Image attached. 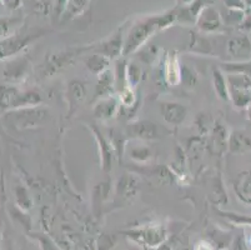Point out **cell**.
I'll use <instances>...</instances> for the list:
<instances>
[{
	"instance_id": "obj_1",
	"label": "cell",
	"mask_w": 251,
	"mask_h": 250,
	"mask_svg": "<svg viewBox=\"0 0 251 250\" xmlns=\"http://www.w3.org/2000/svg\"><path fill=\"white\" fill-rule=\"evenodd\" d=\"M175 22H176V10L174 9L160 15L145 17L134 23L130 27L129 31L125 34L123 56L126 58L129 55L136 53L154 34L164 30Z\"/></svg>"
},
{
	"instance_id": "obj_2",
	"label": "cell",
	"mask_w": 251,
	"mask_h": 250,
	"mask_svg": "<svg viewBox=\"0 0 251 250\" xmlns=\"http://www.w3.org/2000/svg\"><path fill=\"white\" fill-rule=\"evenodd\" d=\"M48 119H49V111L42 105L10 110L5 116V120L18 129L40 127L42 124L47 123Z\"/></svg>"
},
{
	"instance_id": "obj_3",
	"label": "cell",
	"mask_w": 251,
	"mask_h": 250,
	"mask_svg": "<svg viewBox=\"0 0 251 250\" xmlns=\"http://www.w3.org/2000/svg\"><path fill=\"white\" fill-rule=\"evenodd\" d=\"M45 34L43 30L24 31V33H15L9 38L0 40V60H9L15 58L25 48L31 45L39 38Z\"/></svg>"
},
{
	"instance_id": "obj_4",
	"label": "cell",
	"mask_w": 251,
	"mask_h": 250,
	"mask_svg": "<svg viewBox=\"0 0 251 250\" xmlns=\"http://www.w3.org/2000/svg\"><path fill=\"white\" fill-rule=\"evenodd\" d=\"M90 47H83V48H69V49L59 50V52L52 53V54L48 55L45 59L43 68L40 70L45 78L54 77L58 74L60 70L67 68L69 64H72L75 59L84 52L89 49Z\"/></svg>"
},
{
	"instance_id": "obj_5",
	"label": "cell",
	"mask_w": 251,
	"mask_h": 250,
	"mask_svg": "<svg viewBox=\"0 0 251 250\" xmlns=\"http://www.w3.org/2000/svg\"><path fill=\"white\" fill-rule=\"evenodd\" d=\"M168 133V129H165L164 127H160L159 124L151 120L131 121L129 125H126V129H125V135L127 138L145 141L161 139Z\"/></svg>"
},
{
	"instance_id": "obj_6",
	"label": "cell",
	"mask_w": 251,
	"mask_h": 250,
	"mask_svg": "<svg viewBox=\"0 0 251 250\" xmlns=\"http://www.w3.org/2000/svg\"><path fill=\"white\" fill-rule=\"evenodd\" d=\"M139 190H140L139 179L133 174H124L122 178L118 179V183H116L114 205L116 208H122L129 204L135 199Z\"/></svg>"
},
{
	"instance_id": "obj_7",
	"label": "cell",
	"mask_w": 251,
	"mask_h": 250,
	"mask_svg": "<svg viewBox=\"0 0 251 250\" xmlns=\"http://www.w3.org/2000/svg\"><path fill=\"white\" fill-rule=\"evenodd\" d=\"M31 61L26 55H18L15 58L6 60L3 69V77L9 83H20L28 77L30 72Z\"/></svg>"
},
{
	"instance_id": "obj_8",
	"label": "cell",
	"mask_w": 251,
	"mask_h": 250,
	"mask_svg": "<svg viewBox=\"0 0 251 250\" xmlns=\"http://www.w3.org/2000/svg\"><path fill=\"white\" fill-rule=\"evenodd\" d=\"M125 27L119 28L118 30L109 36L108 39H105L101 41L99 45L95 47V50L99 54L105 55L106 58L110 59L111 61L116 60V59L122 58L123 56V49H124L125 43Z\"/></svg>"
},
{
	"instance_id": "obj_9",
	"label": "cell",
	"mask_w": 251,
	"mask_h": 250,
	"mask_svg": "<svg viewBox=\"0 0 251 250\" xmlns=\"http://www.w3.org/2000/svg\"><path fill=\"white\" fill-rule=\"evenodd\" d=\"M229 137L230 133L227 128L220 121H215L213 129L210 130L209 141H207L210 153L216 157L225 154L229 150Z\"/></svg>"
},
{
	"instance_id": "obj_10",
	"label": "cell",
	"mask_w": 251,
	"mask_h": 250,
	"mask_svg": "<svg viewBox=\"0 0 251 250\" xmlns=\"http://www.w3.org/2000/svg\"><path fill=\"white\" fill-rule=\"evenodd\" d=\"M195 24L198 29L205 34L219 33L224 27L223 18H221L220 13H219L218 9L211 5H206L202 8Z\"/></svg>"
},
{
	"instance_id": "obj_11",
	"label": "cell",
	"mask_w": 251,
	"mask_h": 250,
	"mask_svg": "<svg viewBox=\"0 0 251 250\" xmlns=\"http://www.w3.org/2000/svg\"><path fill=\"white\" fill-rule=\"evenodd\" d=\"M227 54L235 63H244L251 59V39L248 35H237L229 39Z\"/></svg>"
},
{
	"instance_id": "obj_12",
	"label": "cell",
	"mask_w": 251,
	"mask_h": 250,
	"mask_svg": "<svg viewBox=\"0 0 251 250\" xmlns=\"http://www.w3.org/2000/svg\"><path fill=\"white\" fill-rule=\"evenodd\" d=\"M160 111L169 125H181L188 116V108L176 102H161Z\"/></svg>"
},
{
	"instance_id": "obj_13",
	"label": "cell",
	"mask_w": 251,
	"mask_h": 250,
	"mask_svg": "<svg viewBox=\"0 0 251 250\" xmlns=\"http://www.w3.org/2000/svg\"><path fill=\"white\" fill-rule=\"evenodd\" d=\"M119 109H120L119 98L111 95L97 100L94 108H93V114H94V118L98 119V120L106 121L115 118Z\"/></svg>"
},
{
	"instance_id": "obj_14",
	"label": "cell",
	"mask_w": 251,
	"mask_h": 250,
	"mask_svg": "<svg viewBox=\"0 0 251 250\" xmlns=\"http://www.w3.org/2000/svg\"><path fill=\"white\" fill-rule=\"evenodd\" d=\"M93 134H94L95 140H97L98 148H99V154H100V167H101L102 171L105 174H109L113 168V158H114V150L113 145L109 140L105 139V137H102L101 133L95 127H93Z\"/></svg>"
},
{
	"instance_id": "obj_15",
	"label": "cell",
	"mask_w": 251,
	"mask_h": 250,
	"mask_svg": "<svg viewBox=\"0 0 251 250\" xmlns=\"http://www.w3.org/2000/svg\"><path fill=\"white\" fill-rule=\"evenodd\" d=\"M130 234H133V238L138 239L139 242L145 243L149 247H159V244H161L166 237V231L163 226H148V228L130 231Z\"/></svg>"
},
{
	"instance_id": "obj_16",
	"label": "cell",
	"mask_w": 251,
	"mask_h": 250,
	"mask_svg": "<svg viewBox=\"0 0 251 250\" xmlns=\"http://www.w3.org/2000/svg\"><path fill=\"white\" fill-rule=\"evenodd\" d=\"M235 195L244 204L251 205V170H244L234 179Z\"/></svg>"
},
{
	"instance_id": "obj_17",
	"label": "cell",
	"mask_w": 251,
	"mask_h": 250,
	"mask_svg": "<svg viewBox=\"0 0 251 250\" xmlns=\"http://www.w3.org/2000/svg\"><path fill=\"white\" fill-rule=\"evenodd\" d=\"M164 77H165L166 83L171 86H176L181 83V64L175 53H170L166 56Z\"/></svg>"
},
{
	"instance_id": "obj_18",
	"label": "cell",
	"mask_w": 251,
	"mask_h": 250,
	"mask_svg": "<svg viewBox=\"0 0 251 250\" xmlns=\"http://www.w3.org/2000/svg\"><path fill=\"white\" fill-rule=\"evenodd\" d=\"M229 151L235 155L251 153V137L241 130H234L229 137Z\"/></svg>"
},
{
	"instance_id": "obj_19",
	"label": "cell",
	"mask_w": 251,
	"mask_h": 250,
	"mask_svg": "<svg viewBox=\"0 0 251 250\" xmlns=\"http://www.w3.org/2000/svg\"><path fill=\"white\" fill-rule=\"evenodd\" d=\"M99 79L97 83V88H95V96L94 100H99L101 98L111 96L115 93V80H114V73L110 69H106L105 72L98 75Z\"/></svg>"
},
{
	"instance_id": "obj_20",
	"label": "cell",
	"mask_w": 251,
	"mask_h": 250,
	"mask_svg": "<svg viewBox=\"0 0 251 250\" xmlns=\"http://www.w3.org/2000/svg\"><path fill=\"white\" fill-rule=\"evenodd\" d=\"M213 86L216 95L224 102H230L229 84H227V78L225 77L224 72L219 68L213 69Z\"/></svg>"
},
{
	"instance_id": "obj_21",
	"label": "cell",
	"mask_w": 251,
	"mask_h": 250,
	"mask_svg": "<svg viewBox=\"0 0 251 250\" xmlns=\"http://www.w3.org/2000/svg\"><path fill=\"white\" fill-rule=\"evenodd\" d=\"M113 73L114 80H115V90L116 93H120L123 89L129 86V83H127V61L124 56L116 59Z\"/></svg>"
},
{
	"instance_id": "obj_22",
	"label": "cell",
	"mask_w": 251,
	"mask_h": 250,
	"mask_svg": "<svg viewBox=\"0 0 251 250\" xmlns=\"http://www.w3.org/2000/svg\"><path fill=\"white\" fill-rule=\"evenodd\" d=\"M68 95H69L70 108H72V113H74V110L76 109L81 103L85 100L86 98V88L85 84L79 80H74L69 84V90H68Z\"/></svg>"
},
{
	"instance_id": "obj_23",
	"label": "cell",
	"mask_w": 251,
	"mask_h": 250,
	"mask_svg": "<svg viewBox=\"0 0 251 250\" xmlns=\"http://www.w3.org/2000/svg\"><path fill=\"white\" fill-rule=\"evenodd\" d=\"M19 89L15 85H5L0 88V109L3 110H14L15 103H17Z\"/></svg>"
},
{
	"instance_id": "obj_24",
	"label": "cell",
	"mask_w": 251,
	"mask_h": 250,
	"mask_svg": "<svg viewBox=\"0 0 251 250\" xmlns=\"http://www.w3.org/2000/svg\"><path fill=\"white\" fill-rule=\"evenodd\" d=\"M23 24L20 17H0V40L18 33Z\"/></svg>"
},
{
	"instance_id": "obj_25",
	"label": "cell",
	"mask_w": 251,
	"mask_h": 250,
	"mask_svg": "<svg viewBox=\"0 0 251 250\" xmlns=\"http://www.w3.org/2000/svg\"><path fill=\"white\" fill-rule=\"evenodd\" d=\"M111 60L109 58H106L105 55L99 54V53H95L94 55H90L89 58H86L85 65L88 68L89 72L94 73V74L99 75L102 72H105L106 69H109Z\"/></svg>"
},
{
	"instance_id": "obj_26",
	"label": "cell",
	"mask_w": 251,
	"mask_h": 250,
	"mask_svg": "<svg viewBox=\"0 0 251 250\" xmlns=\"http://www.w3.org/2000/svg\"><path fill=\"white\" fill-rule=\"evenodd\" d=\"M210 199L216 205H224L227 203V194L224 183L219 176L211 180V190H210Z\"/></svg>"
},
{
	"instance_id": "obj_27",
	"label": "cell",
	"mask_w": 251,
	"mask_h": 250,
	"mask_svg": "<svg viewBox=\"0 0 251 250\" xmlns=\"http://www.w3.org/2000/svg\"><path fill=\"white\" fill-rule=\"evenodd\" d=\"M111 190V183L110 182H101L97 184L91 193V198H93V205L94 208L98 206H102L104 201L108 199L109 194Z\"/></svg>"
},
{
	"instance_id": "obj_28",
	"label": "cell",
	"mask_w": 251,
	"mask_h": 250,
	"mask_svg": "<svg viewBox=\"0 0 251 250\" xmlns=\"http://www.w3.org/2000/svg\"><path fill=\"white\" fill-rule=\"evenodd\" d=\"M118 94L120 105H122L125 110L135 109V107L138 105L135 89L131 88V86H126V88L123 89V90Z\"/></svg>"
},
{
	"instance_id": "obj_29",
	"label": "cell",
	"mask_w": 251,
	"mask_h": 250,
	"mask_svg": "<svg viewBox=\"0 0 251 250\" xmlns=\"http://www.w3.org/2000/svg\"><path fill=\"white\" fill-rule=\"evenodd\" d=\"M14 195L15 200H17L18 206L23 210H28L33 206V200L30 198V194H29L28 189L23 185L18 184L14 188Z\"/></svg>"
},
{
	"instance_id": "obj_30",
	"label": "cell",
	"mask_w": 251,
	"mask_h": 250,
	"mask_svg": "<svg viewBox=\"0 0 251 250\" xmlns=\"http://www.w3.org/2000/svg\"><path fill=\"white\" fill-rule=\"evenodd\" d=\"M129 154H130V158H131L134 162L144 164V163H148L150 159H151L152 151L149 146L135 145L130 149Z\"/></svg>"
},
{
	"instance_id": "obj_31",
	"label": "cell",
	"mask_w": 251,
	"mask_h": 250,
	"mask_svg": "<svg viewBox=\"0 0 251 250\" xmlns=\"http://www.w3.org/2000/svg\"><path fill=\"white\" fill-rule=\"evenodd\" d=\"M141 75H143V70L139 66V64L135 63V61H129L127 63V83H129V86L135 89L139 85V83L141 82Z\"/></svg>"
},
{
	"instance_id": "obj_32",
	"label": "cell",
	"mask_w": 251,
	"mask_h": 250,
	"mask_svg": "<svg viewBox=\"0 0 251 250\" xmlns=\"http://www.w3.org/2000/svg\"><path fill=\"white\" fill-rule=\"evenodd\" d=\"M89 1L90 0H69L68 8L63 17H65L67 19H72V18L76 17L80 13H83V10L86 8Z\"/></svg>"
},
{
	"instance_id": "obj_33",
	"label": "cell",
	"mask_w": 251,
	"mask_h": 250,
	"mask_svg": "<svg viewBox=\"0 0 251 250\" xmlns=\"http://www.w3.org/2000/svg\"><path fill=\"white\" fill-rule=\"evenodd\" d=\"M198 80H199L198 74L193 69L186 65L181 66V83L186 88H194L198 84Z\"/></svg>"
},
{
	"instance_id": "obj_34",
	"label": "cell",
	"mask_w": 251,
	"mask_h": 250,
	"mask_svg": "<svg viewBox=\"0 0 251 250\" xmlns=\"http://www.w3.org/2000/svg\"><path fill=\"white\" fill-rule=\"evenodd\" d=\"M224 70H226L229 73H241V74H246L251 77V63L249 61H244V63H230L224 64Z\"/></svg>"
},
{
	"instance_id": "obj_35",
	"label": "cell",
	"mask_w": 251,
	"mask_h": 250,
	"mask_svg": "<svg viewBox=\"0 0 251 250\" xmlns=\"http://www.w3.org/2000/svg\"><path fill=\"white\" fill-rule=\"evenodd\" d=\"M69 0H52L51 13L54 19H60L68 8Z\"/></svg>"
},
{
	"instance_id": "obj_36",
	"label": "cell",
	"mask_w": 251,
	"mask_h": 250,
	"mask_svg": "<svg viewBox=\"0 0 251 250\" xmlns=\"http://www.w3.org/2000/svg\"><path fill=\"white\" fill-rule=\"evenodd\" d=\"M196 124H198L200 132L202 133H210V130L213 129V125H214L213 120L210 119V116L205 115V114H199Z\"/></svg>"
},
{
	"instance_id": "obj_37",
	"label": "cell",
	"mask_w": 251,
	"mask_h": 250,
	"mask_svg": "<svg viewBox=\"0 0 251 250\" xmlns=\"http://www.w3.org/2000/svg\"><path fill=\"white\" fill-rule=\"evenodd\" d=\"M223 3L230 9H235V10H243L245 9L244 6L243 0H223Z\"/></svg>"
},
{
	"instance_id": "obj_38",
	"label": "cell",
	"mask_w": 251,
	"mask_h": 250,
	"mask_svg": "<svg viewBox=\"0 0 251 250\" xmlns=\"http://www.w3.org/2000/svg\"><path fill=\"white\" fill-rule=\"evenodd\" d=\"M224 217H227L232 222H240V223H251V218H244L237 214H231V213H220Z\"/></svg>"
},
{
	"instance_id": "obj_39",
	"label": "cell",
	"mask_w": 251,
	"mask_h": 250,
	"mask_svg": "<svg viewBox=\"0 0 251 250\" xmlns=\"http://www.w3.org/2000/svg\"><path fill=\"white\" fill-rule=\"evenodd\" d=\"M240 29L244 31H251V14L250 15H246L245 19L241 22Z\"/></svg>"
},
{
	"instance_id": "obj_40",
	"label": "cell",
	"mask_w": 251,
	"mask_h": 250,
	"mask_svg": "<svg viewBox=\"0 0 251 250\" xmlns=\"http://www.w3.org/2000/svg\"><path fill=\"white\" fill-rule=\"evenodd\" d=\"M3 4H5L11 10H14L20 6V0H3Z\"/></svg>"
},
{
	"instance_id": "obj_41",
	"label": "cell",
	"mask_w": 251,
	"mask_h": 250,
	"mask_svg": "<svg viewBox=\"0 0 251 250\" xmlns=\"http://www.w3.org/2000/svg\"><path fill=\"white\" fill-rule=\"evenodd\" d=\"M234 250H246L245 248V242H244V238H237L234 242Z\"/></svg>"
},
{
	"instance_id": "obj_42",
	"label": "cell",
	"mask_w": 251,
	"mask_h": 250,
	"mask_svg": "<svg viewBox=\"0 0 251 250\" xmlns=\"http://www.w3.org/2000/svg\"><path fill=\"white\" fill-rule=\"evenodd\" d=\"M196 250H213V249H211L207 244H205V243H201V244H199V247H198V249Z\"/></svg>"
},
{
	"instance_id": "obj_43",
	"label": "cell",
	"mask_w": 251,
	"mask_h": 250,
	"mask_svg": "<svg viewBox=\"0 0 251 250\" xmlns=\"http://www.w3.org/2000/svg\"><path fill=\"white\" fill-rule=\"evenodd\" d=\"M194 0H179V4H181V6L189 5V4L193 3Z\"/></svg>"
},
{
	"instance_id": "obj_44",
	"label": "cell",
	"mask_w": 251,
	"mask_h": 250,
	"mask_svg": "<svg viewBox=\"0 0 251 250\" xmlns=\"http://www.w3.org/2000/svg\"><path fill=\"white\" fill-rule=\"evenodd\" d=\"M246 113H248V119L249 120H251V102H250V104L248 105V108H246Z\"/></svg>"
},
{
	"instance_id": "obj_45",
	"label": "cell",
	"mask_w": 251,
	"mask_h": 250,
	"mask_svg": "<svg viewBox=\"0 0 251 250\" xmlns=\"http://www.w3.org/2000/svg\"><path fill=\"white\" fill-rule=\"evenodd\" d=\"M243 3H244V6H245V8L251 9V0H243Z\"/></svg>"
},
{
	"instance_id": "obj_46",
	"label": "cell",
	"mask_w": 251,
	"mask_h": 250,
	"mask_svg": "<svg viewBox=\"0 0 251 250\" xmlns=\"http://www.w3.org/2000/svg\"><path fill=\"white\" fill-rule=\"evenodd\" d=\"M214 1H215V0H205V3H214Z\"/></svg>"
},
{
	"instance_id": "obj_47",
	"label": "cell",
	"mask_w": 251,
	"mask_h": 250,
	"mask_svg": "<svg viewBox=\"0 0 251 250\" xmlns=\"http://www.w3.org/2000/svg\"><path fill=\"white\" fill-rule=\"evenodd\" d=\"M0 5H3V0H0Z\"/></svg>"
}]
</instances>
